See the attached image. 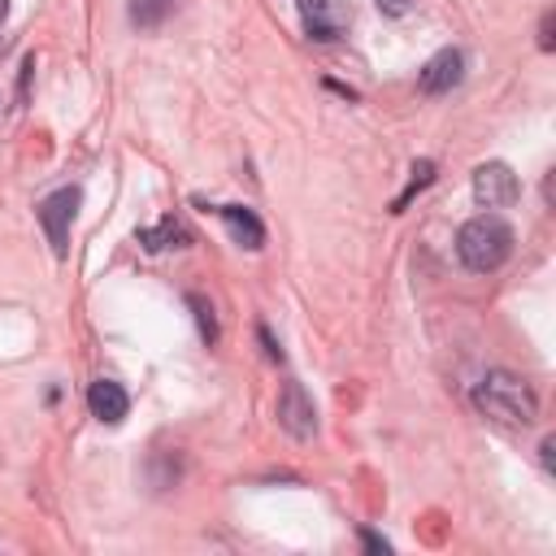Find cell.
<instances>
[{
	"label": "cell",
	"mask_w": 556,
	"mask_h": 556,
	"mask_svg": "<svg viewBox=\"0 0 556 556\" xmlns=\"http://www.w3.org/2000/svg\"><path fill=\"white\" fill-rule=\"evenodd\" d=\"M87 408H91V417L117 426V421L130 413V395H126L122 382H113V378H96L91 391H87Z\"/></svg>",
	"instance_id": "8"
},
{
	"label": "cell",
	"mask_w": 556,
	"mask_h": 556,
	"mask_svg": "<svg viewBox=\"0 0 556 556\" xmlns=\"http://www.w3.org/2000/svg\"><path fill=\"white\" fill-rule=\"evenodd\" d=\"M539 48L552 52V13H543V26H539Z\"/></svg>",
	"instance_id": "15"
},
{
	"label": "cell",
	"mask_w": 556,
	"mask_h": 556,
	"mask_svg": "<svg viewBox=\"0 0 556 556\" xmlns=\"http://www.w3.org/2000/svg\"><path fill=\"white\" fill-rule=\"evenodd\" d=\"M430 178H434V165H430V161H417V165H413V182H408V191L395 200V213H400V208L408 204V195H413V191H421Z\"/></svg>",
	"instance_id": "12"
},
{
	"label": "cell",
	"mask_w": 556,
	"mask_h": 556,
	"mask_svg": "<svg viewBox=\"0 0 556 556\" xmlns=\"http://www.w3.org/2000/svg\"><path fill=\"white\" fill-rule=\"evenodd\" d=\"M300 17H304L308 39L330 43V39H339L348 30L352 9H348V0H300Z\"/></svg>",
	"instance_id": "5"
},
{
	"label": "cell",
	"mask_w": 556,
	"mask_h": 556,
	"mask_svg": "<svg viewBox=\"0 0 556 556\" xmlns=\"http://www.w3.org/2000/svg\"><path fill=\"white\" fill-rule=\"evenodd\" d=\"M456 256L473 274H491L513 256V226L500 213H478L456 235Z\"/></svg>",
	"instance_id": "1"
},
{
	"label": "cell",
	"mask_w": 556,
	"mask_h": 556,
	"mask_svg": "<svg viewBox=\"0 0 556 556\" xmlns=\"http://www.w3.org/2000/svg\"><path fill=\"white\" fill-rule=\"evenodd\" d=\"M187 304L195 308V321H200V334H204V339L213 343V339H217V321H213V308H208V304H204L200 295H187Z\"/></svg>",
	"instance_id": "13"
},
{
	"label": "cell",
	"mask_w": 556,
	"mask_h": 556,
	"mask_svg": "<svg viewBox=\"0 0 556 556\" xmlns=\"http://www.w3.org/2000/svg\"><path fill=\"white\" fill-rule=\"evenodd\" d=\"M169 9H174V0H130V22L135 26H161Z\"/></svg>",
	"instance_id": "10"
},
{
	"label": "cell",
	"mask_w": 556,
	"mask_h": 556,
	"mask_svg": "<svg viewBox=\"0 0 556 556\" xmlns=\"http://www.w3.org/2000/svg\"><path fill=\"white\" fill-rule=\"evenodd\" d=\"M261 343H265V352H269V361H282V348L274 343V334H269L265 326H261Z\"/></svg>",
	"instance_id": "16"
},
{
	"label": "cell",
	"mask_w": 556,
	"mask_h": 556,
	"mask_svg": "<svg viewBox=\"0 0 556 556\" xmlns=\"http://www.w3.org/2000/svg\"><path fill=\"white\" fill-rule=\"evenodd\" d=\"M460 74H465V56H460L456 48H443V52H434V56L421 65L417 87H421L426 96H439V91H452V87L460 83Z\"/></svg>",
	"instance_id": "7"
},
{
	"label": "cell",
	"mask_w": 556,
	"mask_h": 556,
	"mask_svg": "<svg viewBox=\"0 0 556 556\" xmlns=\"http://www.w3.org/2000/svg\"><path fill=\"white\" fill-rule=\"evenodd\" d=\"M4 13H9V0H0V22H4Z\"/></svg>",
	"instance_id": "17"
},
{
	"label": "cell",
	"mask_w": 556,
	"mask_h": 556,
	"mask_svg": "<svg viewBox=\"0 0 556 556\" xmlns=\"http://www.w3.org/2000/svg\"><path fill=\"white\" fill-rule=\"evenodd\" d=\"M139 239H143V243H148V248H152V252H161V248H169V243H174V239H191V235H187V230H182V226H178V222H174V217H165V222H161V226H156V230H143V235H139Z\"/></svg>",
	"instance_id": "11"
},
{
	"label": "cell",
	"mask_w": 556,
	"mask_h": 556,
	"mask_svg": "<svg viewBox=\"0 0 556 556\" xmlns=\"http://www.w3.org/2000/svg\"><path fill=\"white\" fill-rule=\"evenodd\" d=\"M378 9H382L387 17H404V13H408V0H378Z\"/></svg>",
	"instance_id": "14"
},
{
	"label": "cell",
	"mask_w": 556,
	"mask_h": 556,
	"mask_svg": "<svg viewBox=\"0 0 556 556\" xmlns=\"http://www.w3.org/2000/svg\"><path fill=\"white\" fill-rule=\"evenodd\" d=\"M473 404H478L486 417H500V421H513V426H526V421L539 417L534 391H530L517 374H504V369H491V374L473 387Z\"/></svg>",
	"instance_id": "2"
},
{
	"label": "cell",
	"mask_w": 556,
	"mask_h": 556,
	"mask_svg": "<svg viewBox=\"0 0 556 556\" xmlns=\"http://www.w3.org/2000/svg\"><path fill=\"white\" fill-rule=\"evenodd\" d=\"M517 195H521V182L504 161H486L473 169V200L482 208H508Z\"/></svg>",
	"instance_id": "4"
},
{
	"label": "cell",
	"mask_w": 556,
	"mask_h": 556,
	"mask_svg": "<svg viewBox=\"0 0 556 556\" xmlns=\"http://www.w3.org/2000/svg\"><path fill=\"white\" fill-rule=\"evenodd\" d=\"M278 421H282L295 439H308V434L317 430V408H313V400L304 395L300 382H287V387H282V395H278Z\"/></svg>",
	"instance_id": "6"
},
{
	"label": "cell",
	"mask_w": 556,
	"mask_h": 556,
	"mask_svg": "<svg viewBox=\"0 0 556 556\" xmlns=\"http://www.w3.org/2000/svg\"><path fill=\"white\" fill-rule=\"evenodd\" d=\"M217 213H222V222L230 226V235L239 239V248H252V252H256V248L265 243V226H261V217H256L252 208H243V204H222Z\"/></svg>",
	"instance_id": "9"
},
{
	"label": "cell",
	"mask_w": 556,
	"mask_h": 556,
	"mask_svg": "<svg viewBox=\"0 0 556 556\" xmlns=\"http://www.w3.org/2000/svg\"><path fill=\"white\" fill-rule=\"evenodd\" d=\"M78 200H83L78 187H61V191L43 195L39 208H35V217H39V226H43V235H48L56 256H70V222L78 213Z\"/></svg>",
	"instance_id": "3"
}]
</instances>
